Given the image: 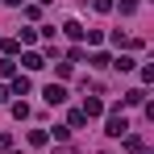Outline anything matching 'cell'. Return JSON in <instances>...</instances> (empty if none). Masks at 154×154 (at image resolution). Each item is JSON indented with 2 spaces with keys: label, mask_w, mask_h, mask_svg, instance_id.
Returning a JSON list of instances; mask_svg holds the SVG:
<instances>
[{
  "label": "cell",
  "mask_w": 154,
  "mask_h": 154,
  "mask_svg": "<svg viewBox=\"0 0 154 154\" xmlns=\"http://www.w3.org/2000/svg\"><path fill=\"white\" fill-rule=\"evenodd\" d=\"M83 38H88V46H96V42H104V33H100V29H83Z\"/></svg>",
  "instance_id": "17"
},
{
  "label": "cell",
  "mask_w": 154,
  "mask_h": 154,
  "mask_svg": "<svg viewBox=\"0 0 154 154\" xmlns=\"http://www.w3.org/2000/svg\"><path fill=\"white\" fill-rule=\"evenodd\" d=\"M38 4H54V0H38Z\"/></svg>",
  "instance_id": "24"
},
{
  "label": "cell",
  "mask_w": 154,
  "mask_h": 154,
  "mask_svg": "<svg viewBox=\"0 0 154 154\" xmlns=\"http://www.w3.org/2000/svg\"><path fill=\"white\" fill-rule=\"evenodd\" d=\"M13 117H17V121H25V117H29V104L17 100V104H13Z\"/></svg>",
  "instance_id": "16"
},
{
  "label": "cell",
  "mask_w": 154,
  "mask_h": 154,
  "mask_svg": "<svg viewBox=\"0 0 154 154\" xmlns=\"http://www.w3.org/2000/svg\"><path fill=\"white\" fill-rule=\"evenodd\" d=\"M92 8L96 13H112V0H92Z\"/></svg>",
  "instance_id": "19"
},
{
  "label": "cell",
  "mask_w": 154,
  "mask_h": 154,
  "mask_svg": "<svg viewBox=\"0 0 154 154\" xmlns=\"http://www.w3.org/2000/svg\"><path fill=\"white\" fill-rule=\"evenodd\" d=\"M0 50H4V58H13V54L21 50V42H17V38H4V42H0Z\"/></svg>",
  "instance_id": "11"
},
{
  "label": "cell",
  "mask_w": 154,
  "mask_h": 154,
  "mask_svg": "<svg viewBox=\"0 0 154 154\" xmlns=\"http://www.w3.org/2000/svg\"><path fill=\"white\" fill-rule=\"evenodd\" d=\"M104 133H108V137H125V133H129V121L121 117V108H117V112L104 121Z\"/></svg>",
  "instance_id": "1"
},
{
  "label": "cell",
  "mask_w": 154,
  "mask_h": 154,
  "mask_svg": "<svg viewBox=\"0 0 154 154\" xmlns=\"http://www.w3.org/2000/svg\"><path fill=\"white\" fill-rule=\"evenodd\" d=\"M88 125V121H83V112H79V108H71V117H67V129H83Z\"/></svg>",
  "instance_id": "13"
},
{
  "label": "cell",
  "mask_w": 154,
  "mask_h": 154,
  "mask_svg": "<svg viewBox=\"0 0 154 154\" xmlns=\"http://www.w3.org/2000/svg\"><path fill=\"white\" fill-rule=\"evenodd\" d=\"M67 63H71V67H75V63H83V50H79V46H71V50H67Z\"/></svg>",
  "instance_id": "18"
},
{
  "label": "cell",
  "mask_w": 154,
  "mask_h": 154,
  "mask_svg": "<svg viewBox=\"0 0 154 154\" xmlns=\"http://www.w3.org/2000/svg\"><path fill=\"white\" fill-rule=\"evenodd\" d=\"M121 142H125V150H129V154H146V142H142L137 133H125Z\"/></svg>",
  "instance_id": "7"
},
{
  "label": "cell",
  "mask_w": 154,
  "mask_h": 154,
  "mask_svg": "<svg viewBox=\"0 0 154 154\" xmlns=\"http://www.w3.org/2000/svg\"><path fill=\"white\" fill-rule=\"evenodd\" d=\"M42 96H46V104H63V100H67V88H63V83H46Z\"/></svg>",
  "instance_id": "4"
},
{
  "label": "cell",
  "mask_w": 154,
  "mask_h": 154,
  "mask_svg": "<svg viewBox=\"0 0 154 154\" xmlns=\"http://www.w3.org/2000/svg\"><path fill=\"white\" fill-rule=\"evenodd\" d=\"M63 33H67L71 42H79V38H83V25H79V21H67V25H63Z\"/></svg>",
  "instance_id": "9"
},
{
  "label": "cell",
  "mask_w": 154,
  "mask_h": 154,
  "mask_svg": "<svg viewBox=\"0 0 154 154\" xmlns=\"http://www.w3.org/2000/svg\"><path fill=\"white\" fill-rule=\"evenodd\" d=\"M79 112H83V121H92V117H104V100H100V96H88Z\"/></svg>",
  "instance_id": "2"
},
{
  "label": "cell",
  "mask_w": 154,
  "mask_h": 154,
  "mask_svg": "<svg viewBox=\"0 0 154 154\" xmlns=\"http://www.w3.org/2000/svg\"><path fill=\"white\" fill-rule=\"evenodd\" d=\"M46 142H50L46 129H29V146H46Z\"/></svg>",
  "instance_id": "10"
},
{
  "label": "cell",
  "mask_w": 154,
  "mask_h": 154,
  "mask_svg": "<svg viewBox=\"0 0 154 154\" xmlns=\"http://www.w3.org/2000/svg\"><path fill=\"white\" fill-rule=\"evenodd\" d=\"M112 8H121V13H125V17H129V13L137 8V0H112Z\"/></svg>",
  "instance_id": "15"
},
{
  "label": "cell",
  "mask_w": 154,
  "mask_h": 154,
  "mask_svg": "<svg viewBox=\"0 0 154 154\" xmlns=\"http://www.w3.org/2000/svg\"><path fill=\"white\" fill-rule=\"evenodd\" d=\"M54 154H79V150L71 146V142H58V146H54Z\"/></svg>",
  "instance_id": "20"
},
{
  "label": "cell",
  "mask_w": 154,
  "mask_h": 154,
  "mask_svg": "<svg viewBox=\"0 0 154 154\" xmlns=\"http://www.w3.org/2000/svg\"><path fill=\"white\" fill-rule=\"evenodd\" d=\"M4 4H8V8H21V4H25V0H4Z\"/></svg>",
  "instance_id": "22"
},
{
  "label": "cell",
  "mask_w": 154,
  "mask_h": 154,
  "mask_svg": "<svg viewBox=\"0 0 154 154\" xmlns=\"http://www.w3.org/2000/svg\"><path fill=\"white\" fill-rule=\"evenodd\" d=\"M4 100H8V88H4V83H0V104H4Z\"/></svg>",
  "instance_id": "23"
},
{
  "label": "cell",
  "mask_w": 154,
  "mask_h": 154,
  "mask_svg": "<svg viewBox=\"0 0 154 154\" xmlns=\"http://www.w3.org/2000/svg\"><path fill=\"white\" fill-rule=\"evenodd\" d=\"M29 88H33L29 75H13V79H8V96H29Z\"/></svg>",
  "instance_id": "3"
},
{
  "label": "cell",
  "mask_w": 154,
  "mask_h": 154,
  "mask_svg": "<svg viewBox=\"0 0 154 154\" xmlns=\"http://www.w3.org/2000/svg\"><path fill=\"white\" fill-rule=\"evenodd\" d=\"M121 100H125L129 108H142V104H146V88H129V92L121 96Z\"/></svg>",
  "instance_id": "6"
},
{
  "label": "cell",
  "mask_w": 154,
  "mask_h": 154,
  "mask_svg": "<svg viewBox=\"0 0 154 154\" xmlns=\"http://www.w3.org/2000/svg\"><path fill=\"white\" fill-rule=\"evenodd\" d=\"M17 75V63L13 58H0V79H13Z\"/></svg>",
  "instance_id": "12"
},
{
  "label": "cell",
  "mask_w": 154,
  "mask_h": 154,
  "mask_svg": "<svg viewBox=\"0 0 154 154\" xmlns=\"http://www.w3.org/2000/svg\"><path fill=\"white\" fill-rule=\"evenodd\" d=\"M4 150H13V137H8V133H0V154Z\"/></svg>",
  "instance_id": "21"
},
{
  "label": "cell",
  "mask_w": 154,
  "mask_h": 154,
  "mask_svg": "<svg viewBox=\"0 0 154 154\" xmlns=\"http://www.w3.org/2000/svg\"><path fill=\"white\" fill-rule=\"evenodd\" d=\"M88 63H92L96 71H104V67H112V58H108V54H104V50H96V54H88Z\"/></svg>",
  "instance_id": "8"
},
{
  "label": "cell",
  "mask_w": 154,
  "mask_h": 154,
  "mask_svg": "<svg viewBox=\"0 0 154 154\" xmlns=\"http://www.w3.org/2000/svg\"><path fill=\"white\" fill-rule=\"evenodd\" d=\"M21 63H25V71H42V67H46V58H42L38 50H25V54H21Z\"/></svg>",
  "instance_id": "5"
},
{
  "label": "cell",
  "mask_w": 154,
  "mask_h": 154,
  "mask_svg": "<svg viewBox=\"0 0 154 154\" xmlns=\"http://www.w3.org/2000/svg\"><path fill=\"white\" fill-rule=\"evenodd\" d=\"M112 67H117V71H133V67H137V63H133V58H129V54H121V58H112Z\"/></svg>",
  "instance_id": "14"
}]
</instances>
